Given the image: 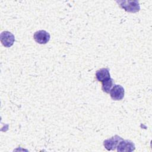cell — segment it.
I'll list each match as a JSON object with an SVG mask.
<instances>
[{
    "label": "cell",
    "instance_id": "cell-8",
    "mask_svg": "<svg viewBox=\"0 0 152 152\" xmlns=\"http://www.w3.org/2000/svg\"><path fill=\"white\" fill-rule=\"evenodd\" d=\"M102 90L106 93H109L112 88L115 85L113 80L111 78L102 81Z\"/></svg>",
    "mask_w": 152,
    "mask_h": 152
},
{
    "label": "cell",
    "instance_id": "cell-2",
    "mask_svg": "<svg viewBox=\"0 0 152 152\" xmlns=\"http://www.w3.org/2000/svg\"><path fill=\"white\" fill-rule=\"evenodd\" d=\"M124 140L121 137L116 135L115 136L112 137L110 138L106 139L103 141V145L104 148L108 150H115V149L117 148L119 143Z\"/></svg>",
    "mask_w": 152,
    "mask_h": 152
},
{
    "label": "cell",
    "instance_id": "cell-1",
    "mask_svg": "<svg viewBox=\"0 0 152 152\" xmlns=\"http://www.w3.org/2000/svg\"><path fill=\"white\" fill-rule=\"evenodd\" d=\"M116 2L121 8L129 12H137L140 10L139 2L137 0L116 1Z\"/></svg>",
    "mask_w": 152,
    "mask_h": 152
},
{
    "label": "cell",
    "instance_id": "cell-7",
    "mask_svg": "<svg viewBox=\"0 0 152 152\" xmlns=\"http://www.w3.org/2000/svg\"><path fill=\"white\" fill-rule=\"evenodd\" d=\"M96 78L97 81L102 82L110 78L109 70L108 68H103L96 71Z\"/></svg>",
    "mask_w": 152,
    "mask_h": 152
},
{
    "label": "cell",
    "instance_id": "cell-5",
    "mask_svg": "<svg viewBox=\"0 0 152 152\" xmlns=\"http://www.w3.org/2000/svg\"><path fill=\"white\" fill-rule=\"evenodd\" d=\"M34 40L39 44H46L50 40V34L45 30H41L34 33L33 36Z\"/></svg>",
    "mask_w": 152,
    "mask_h": 152
},
{
    "label": "cell",
    "instance_id": "cell-4",
    "mask_svg": "<svg viewBox=\"0 0 152 152\" xmlns=\"http://www.w3.org/2000/svg\"><path fill=\"white\" fill-rule=\"evenodd\" d=\"M125 94V90L124 87L121 85L115 84L110 91V96L113 100H122Z\"/></svg>",
    "mask_w": 152,
    "mask_h": 152
},
{
    "label": "cell",
    "instance_id": "cell-3",
    "mask_svg": "<svg viewBox=\"0 0 152 152\" xmlns=\"http://www.w3.org/2000/svg\"><path fill=\"white\" fill-rule=\"evenodd\" d=\"M1 42L6 48H10L13 45L15 42L14 35L10 31H4L0 34Z\"/></svg>",
    "mask_w": 152,
    "mask_h": 152
},
{
    "label": "cell",
    "instance_id": "cell-6",
    "mask_svg": "<svg viewBox=\"0 0 152 152\" xmlns=\"http://www.w3.org/2000/svg\"><path fill=\"white\" fill-rule=\"evenodd\" d=\"M118 152H124V151H133L135 149V144L130 140H122L118 144L117 147Z\"/></svg>",
    "mask_w": 152,
    "mask_h": 152
}]
</instances>
